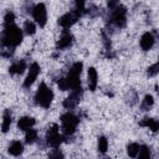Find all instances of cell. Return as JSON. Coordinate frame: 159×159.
Masks as SVG:
<instances>
[{
  "mask_svg": "<svg viewBox=\"0 0 159 159\" xmlns=\"http://www.w3.org/2000/svg\"><path fill=\"white\" fill-rule=\"evenodd\" d=\"M154 106V97L152 94H145L144 98L142 99V103H140V109L142 111H149L152 107Z\"/></svg>",
  "mask_w": 159,
  "mask_h": 159,
  "instance_id": "obj_20",
  "label": "cell"
},
{
  "mask_svg": "<svg viewBox=\"0 0 159 159\" xmlns=\"http://www.w3.org/2000/svg\"><path fill=\"white\" fill-rule=\"evenodd\" d=\"M26 70V61L25 60H17L12 62L9 67V73L10 75H21Z\"/></svg>",
  "mask_w": 159,
  "mask_h": 159,
  "instance_id": "obj_14",
  "label": "cell"
},
{
  "mask_svg": "<svg viewBox=\"0 0 159 159\" xmlns=\"http://www.w3.org/2000/svg\"><path fill=\"white\" fill-rule=\"evenodd\" d=\"M155 42V37L152 32H144L140 37V47L143 51H149Z\"/></svg>",
  "mask_w": 159,
  "mask_h": 159,
  "instance_id": "obj_12",
  "label": "cell"
},
{
  "mask_svg": "<svg viewBox=\"0 0 159 159\" xmlns=\"http://www.w3.org/2000/svg\"><path fill=\"white\" fill-rule=\"evenodd\" d=\"M63 135L60 133V128L57 124H51L46 132V144L53 149L60 148L62 143Z\"/></svg>",
  "mask_w": 159,
  "mask_h": 159,
  "instance_id": "obj_6",
  "label": "cell"
},
{
  "mask_svg": "<svg viewBox=\"0 0 159 159\" xmlns=\"http://www.w3.org/2000/svg\"><path fill=\"white\" fill-rule=\"evenodd\" d=\"M97 147H98V152L102 153V154H104L107 152V149H108V139L106 137L101 135L98 138V145Z\"/></svg>",
  "mask_w": 159,
  "mask_h": 159,
  "instance_id": "obj_23",
  "label": "cell"
},
{
  "mask_svg": "<svg viewBox=\"0 0 159 159\" xmlns=\"http://www.w3.org/2000/svg\"><path fill=\"white\" fill-rule=\"evenodd\" d=\"M108 22H109V25H112L117 29L124 27L127 24V9L122 5H118L116 9L109 10Z\"/></svg>",
  "mask_w": 159,
  "mask_h": 159,
  "instance_id": "obj_5",
  "label": "cell"
},
{
  "mask_svg": "<svg viewBox=\"0 0 159 159\" xmlns=\"http://www.w3.org/2000/svg\"><path fill=\"white\" fill-rule=\"evenodd\" d=\"M48 157H50V158H63V154L60 152L58 148H56V149H53V152H51V153L48 154Z\"/></svg>",
  "mask_w": 159,
  "mask_h": 159,
  "instance_id": "obj_28",
  "label": "cell"
},
{
  "mask_svg": "<svg viewBox=\"0 0 159 159\" xmlns=\"http://www.w3.org/2000/svg\"><path fill=\"white\" fill-rule=\"evenodd\" d=\"M32 17L34 20L36 21V24L40 26V27H43L47 22V10H46V6L45 4L40 2L37 5H35L32 7Z\"/></svg>",
  "mask_w": 159,
  "mask_h": 159,
  "instance_id": "obj_7",
  "label": "cell"
},
{
  "mask_svg": "<svg viewBox=\"0 0 159 159\" xmlns=\"http://www.w3.org/2000/svg\"><path fill=\"white\" fill-rule=\"evenodd\" d=\"M9 24H15V14L12 11H6V14L4 15V25H9Z\"/></svg>",
  "mask_w": 159,
  "mask_h": 159,
  "instance_id": "obj_27",
  "label": "cell"
},
{
  "mask_svg": "<svg viewBox=\"0 0 159 159\" xmlns=\"http://www.w3.org/2000/svg\"><path fill=\"white\" fill-rule=\"evenodd\" d=\"M107 5H108L109 10H113V9H116L120 4H119V0H107Z\"/></svg>",
  "mask_w": 159,
  "mask_h": 159,
  "instance_id": "obj_29",
  "label": "cell"
},
{
  "mask_svg": "<svg viewBox=\"0 0 159 159\" xmlns=\"http://www.w3.org/2000/svg\"><path fill=\"white\" fill-rule=\"evenodd\" d=\"M150 149H149V147L148 145H145V144H143V145H140V149H139V153H138V157L139 158H142V159H148V158H150Z\"/></svg>",
  "mask_w": 159,
  "mask_h": 159,
  "instance_id": "obj_25",
  "label": "cell"
},
{
  "mask_svg": "<svg viewBox=\"0 0 159 159\" xmlns=\"http://www.w3.org/2000/svg\"><path fill=\"white\" fill-rule=\"evenodd\" d=\"M22 30L17 27L15 24L4 25V30L1 34V45L4 47H16L22 41Z\"/></svg>",
  "mask_w": 159,
  "mask_h": 159,
  "instance_id": "obj_2",
  "label": "cell"
},
{
  "mask_svg": "<svg viewBox=\"0 0 159 159\" xmlns=\"http://www.w3.org/2000/svg\"><path fill=\"white\" fill-rule=\"evenodd\" d=\"M24 32L26 34V35H34L35 32H36V25L32 22V21H30V20H26L25 22H24Z\"/></svg>",
  "mask_w": 159,
  "mask_h": 159,
  "instance_id": "obj_22",
  "label": "cell"
},
{
  "mask_svg": "<svg viewBox=\"0 0 159 159\" xmlns=\"http://www.w3.org/2000/svg\"><path fill=\"white\" fill-rule=\"evenodd\" d=\"M72 43H73V35L68 30H63L60 39L56 42V48L57 50H66V48L71 47Z\"/></svg>",
  "mask_w": 159,
  "mask_h": 159,
  "instance_id": "obj_11",
  "label": "cell"
},
{
  "mask_svg": "<svg viewBox=\"0 0 159 159\" xmlns=\"http://www.w3.org/2000/svg\"><path fill=\"white\" fill-rule=\"evenodd\" d=\"M82 93H83V91H82L81 87L80 88H76V89H71L70 96L63 101V107L66 109H73V108H76L77 104L81 101Z\"/></svg>",
  "mask_w": 159,
  "mask_h": 159,
  "instance_id": "obj_8",
  "label": "cell"
},
{
  "mask_svg": "<svg viewBox=\"0 0 159 159\" xmlns=\"http://www.w3.org/2000/svg\"><path fill=\"white\" fill-rule=\"evenodd\" d=\"M7 152H9L11 155H14V157H19V155H21L22 152H24V145H22V143H21L20 140H14V142L10 143Z\"/></svg>",
  "mask_w": 159,
  "mask_h": 159,
  "instance_id": "obj_18",
  "label": "cell"
},
{
  "mask_svg": "<svg viewBox=\"0 0 159 159\" xmlns=\"http://www.w3.org/2000/svg\"><path fill=\"white\" fill-rule=\"evenodd\" d=\"M75 11L82 16L86 11V0H75Z\"/></svg>",
  "mask_w": 159,
  "mask_h": 159,
  "instance_id": "obj_24",
  "label": "cell"
},
{
  "mask_svg": "<svg viewBox=\"0 0 159 159\" xmlns=\"http://www.w3.org/2000/svg\"><path fill=\"white\" fill-rule=\"evenodd\" d=\"M40 71H41V68H40V65H39L37 62H32V63L30 65L29 73H27L26 78L24 80V84H22L24 88H30V87L34 84V82L36 81L37 76L40 75Z\"/></svg>",
  "mask_w": 159,
  "mask_h": 159,
  "instance_id": "obj_10",
  "label": "cell"
},
{
  "mask_svg": "<svg viewBox=\"0 0 159 159\" xmlns=\"http://www.w3.org/2000/svg\"><path fill=\"white\" fill-rule=\"evenodd\" d=\"M11 122H12L11 111H10V109H5V111H4V114H2V123H1L2 133H7V132H9L10 125H11Z\"/></svg>",
  "mask_w": 159,
  "mask_h": 159,
  "instance_id": "obj_17",
  "label": "cell"
},
{
  "mask_svg": "<svg viewBox=\"0 0 159 159\" xmlns=\"http://www.w3.org/2000/svg\"><path fill=\"white\" fill-rule=\"evenodd\" d=\"M139 149H140V145H139L138 143H129V144L127 145V153H128V155L132 157V158L138 157Z\"/></svg>",
  "mask_w": 159,
  "mask_h": 159,
  "instance_id": "obj_21",
  "label": "cell"
},
{
  "mask_svg": "<svg viewBox=\"0 0 159 159\" xmlns=\"http://www.w3.org/2000/svg\"><path fill=\"white\" fill-rule=\"evenodd\" d=\"M37 139H39V133L36 129L30 128L26 130V133H25V143L26 144H34Z\"/></svg>",
  "mask_w": 159,
  "mask_h": 159,
  "instance_id": "obj_19",
  "label": "cell"
},
{
  "mask_svg": "<svg viewBox=\"0 0 159 159\" xmlns=\"http://www.w3.org/2000/svg\"><path fill=\"white\" fill-rule=\"evenodd\" d=\"M87 83H88V89L91 92H94L98 84V75L94 67H89L88 68V73H87Z\"/></svg>",
  "mask_w": 159,
  "mask_h": 159,
  "instance_id": "obj_13",
  "label": "cell"
},
{
  "mask_svg": "<svg viewBox=\"0 0 159 159\" xmlns=\"http://www.w3.org/2000/svg\"><path fill=\"white\" fill-rule=\"evenodd\" d=\"M82 68H83V63L77 61L75 62L71 68L68 70V73L60 78L57 84H58V88L61 91H67V89H76V88H80L81 87V80H80V76L82 73Z\"/></svg>",
  "mask_w": 159,
  "mask_h": 159,
  "instance_id": "obj_1",
  "label": "cell"
},
{
  "mask_svg": "<svg viewBox=\"0 0 159 159\" xmlns=\"http://www.w3.org/2000/svg\"><path fill=\"white\" fill-rule=\"evenodd\" d=\"M78 123H80V117L70 111L61 116V125H62L63 138L66 139V142H68V139L75 134Z\"/></svg>",
  "mask_w": 159,
  "mask_h": 159,
  "instance_id": "obj_3",
  "label": "cell"
},
{
  "mask_svg": "<svg viewBox=\"0 0 159 159\" xmlns=\"http://www.w3.org/2000/svg\"><path fill=\"white\" fill-rule=\"evenodd\" d=\"M158 73H159V61L155 62V63H153V65H150V66L147 68V75H148L149 77H154V76H157Z\"/></svg>",
  "mask_w": 159,
  "mask_h": 159,
  "instance_id": "obj_26",
  "label": "cell"
},
{
  "mask_svg": "<svg viewBox=\"0 0 159 159\" xmlns=\"http://www.w3.org/2000/svg\"><path fill=\"white\" fill-rule=\"evenodd\" d=\"M139 125L145 127V128H149L152 132H159V120L153 119V118H149V117H144L139 122Z\"/></svg>",
  "mask_w": 159,
  "mask_h": 159,
  "instance_id": "obj_16",
  "label": "cell"
},
{
  "mask_svg": "<svg viewBox=\"0 0 159 159\" xmlns=\"http://www.w3.org/2000/svg\"><path fill=\"white\" fill-rule=\"evenodd\" d=\"M35 123H36V120H35L32 117L24 116V117H21V118L17 120V128H19L20 130L26 132L27 129L32 128V127L35 125Z\"/></svg>",
  "mask_w": 159,
  "mask_h": 159,
  "instance_id": "obj_15",
  "label": "cell"
},
{
  "mask_svg": "<svg viewBox=\"0 0 159 159\" xmlns=\"http://www.w3.org/2000/svg\"><path fill=\"white\" fill-rule=\"evenodd\" d=\"M81 16L73 10V11H71V12H66V14H63L60 19H58V25L62 27V29H65V30H68L71 26H73L76 22H77V20L80 19Z\"/></svg>",
  "mask_w": 159,
  "mask_h": 159,
  "instance_id": "obj_9",
  "label": "cell"
},
{
  "mask_svg": "<svg viewBox=\"0 0 159 159\" xmlns=\"http://www.w3.org/2000/svg\"><path fill=\"white\" fill-rule=\"evenodd\" d=\"M35 103L42 108H50L52 99H53V92L52 89L46 84V83H41L35 93Z\"/></svg>",
  "mask_w": 159,
  "mask_h": 159,
  "instance_id": "obj_4",
  "label": "cell"
}]
</instances>
